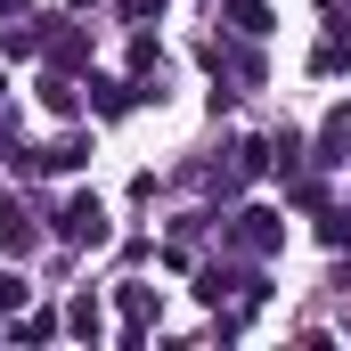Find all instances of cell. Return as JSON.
<instances>
[{
	"label": "cell",
	"mask_w": 351,
	"mask_h": 351,
	"mask_svg": "<svg viewBox=\"0 0 351 351\" xmlns=\"http://www.w3.org/2000/svg\"><path fill=\"white\" fill-rule=\"evenodd\" d=\"M58 237H66V245H106V213H98V196H66Z\"/></svg>",
	"instance_id": "cell-1"
},
{
	"label": "cell",
	"mask_w": 351,
	"mask_h": 351,
	"mask_svg": "<svg viewBox=\"0 0 351 351\" xmlns=\"http://www.w3.org/2000/svg\"><path fill=\"white\" fill-rule=\"evenodd\" d=\"M0 245H8V254H33V245H41V229H33V213H25V204H8V213H0Z\"/></svg>",
	"instance_id": "cell-2"
},
{
	"label": "cell",
	"mask_w": 351,
	"mask_h": 351,
	"mask_svg": "<svg viewBox=\"0 0 351 351\" xmlns=\"http://www.w3.org/2000/svg\"><path fill=\"white\" fill-rule=\"evenodd\" d=\"M237 245L269 254V245H278V221H269V213H237Z\"/></svg>",
	"instance_id": "cell-3"
},
{
	"label": "cell",
	"mask_w": 351,
	"mask_h": 351,
	"mask_svg": "<svg viewBox=\"0 0 351 351\" xmlns=\"http://www.w3.org/2000/svg\"><path fill=\"white\" fill-rule=\"evenodd\" d=\"M41 106H49V114H74V82H66V74H49V82H41Z\"/></svg>",
	"instance_id": "cell-4"
},
{
	"label": "cell",
	"mask_w": 351,
	"mask_h": 351,
	"mask_svg": "<svg viewBox=\"0 0 351 351\" xmlns=\"http://www.w3.org/2000/svg\"><path fill=\"white\" fill-rule=\"evenodd\" d=\"M351 66V41H319V74H343Z\"/></svg>",
	"instance_id": "cell-5"
},
{
	"label": "cell",
	"mask_w": 351,
	"mask_h": 351,
	"mask_svg": "<svg viewBox=\"0 0 351 351\" xmlns=\"http://www.w3.org/2000/svg\"><path fill=\"white\" fill-rule=\"evenodd\" d=\"M8 302H25V278H0V311H8Z\"/></svg>",
	"instance_id": "cell-6"
},
{
	"label": "cell",
	"mask_w": 351,
	"mask_h": 351,
	"mask_svg": "<svg viewBox=\"0 0 351 351\" xmlns=\"http://www.w3.org/2000/svg\"><path fill=\"white\" fill-rule=\"evenodd\" d=\"M147 8H164V0H123V16H147Z\"/></svg>",
	"instance_id": "cell-7"
}]
</instances>
